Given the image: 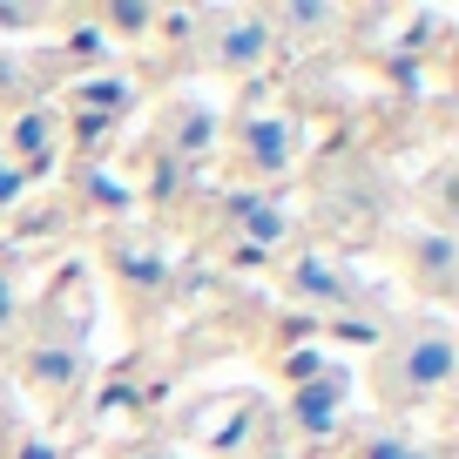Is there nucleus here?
<instances>
[{
  "label": "nucleus",
  "mask_w": 459,
  "mask_h": 459,
  "mask_svg": "<svg viewBox=\"0 0 459 459\" xmlns=\"http://www.w3.org/2000/svg\"><path fill=\"white\" fill-rule=\"evenodd\" d=\"M210 135H216V115L176 101V108L162 115V135H156V143L169 149V156H203V149H210Z\"/></svg>",
  "instance_id": "9d476101"
},
{
  "label": "nucleus",
  "mask_w": 459,
  "mask_h": 459,
  "mask_svg": "<svg viewBox=\"0 0 459 459\" xmlns=\"http://www.w3.org/2000/svg\"><path fill=\"white\" fill-rule=\"evenodd\" d=\"M412 432L399 426V419H378V426H365L359 439H351V459H412Z\"/></svg>",
  "instance_id": "f8f14e48"
},
{
  "label": "nucleus",
  "mask_w": 459,
  "mask_h": 459,
  "mask_svg": "<svg viewBox=\"0 0 459 459\" xmlns=\"http://www.w3.org/2000/svg\"><path fill=\"white\" fill-rule=\"evenodd\" d=\"M298 162V122L290 115H244L237 122V176H284Z\"/></svg>",
  "instance_id": "20e7f679"
},
{
  "label": "nucleus",
  "mask_w": 459,
  "mask_h": 459,
  "mask_svg": "<svg viewBox=\"0 0 459 459\" xmlns=\"http://www.w3.org/2000/svg\"><path fill=\"white\" fill-rule=\"evenodd\" d=\"M156 14H162V7H149V0H115V7H101V21H108V28H122L129 41H143V34L156 28Z\"/></svg>",
  "instance_id": "4468645a"
},
{
  "label": "nucleus",
  "mask_w": 459,
  "mask_h": 459,
  "mask_svg": "<svg viewBox=\"0 0 459 459\" xmlns=\"http://www.w3.org/2000/svg\"><path fill=\"white\" fill-rule=\"evenodd\" d=\"M351 426V378L338 365H325L317 378H304L298 399H290V439L298 446H331Z\"/></svg>",
  "instance_id": "f03ea898"
},
{
  "label": "nucleus",
  "mask_w": 459,
  "mask_h": 459,
  "mask_svg": "<svg viewBox=\"0 0 459 459\" xmlns=\"http://www.w3.org/2000/svg\"><path fill=\"white\" fill-rule=\"evenodd\" d=\"M21 196H28V176H21V169H14V162L0 156V216L14 210V203H21Z\"/></svg>",
  "instance_id": "dca6fc26"
},
{
  "label": "nucleus",
  "mask_w": 459,
  "mask_h": 459,
  "mask_svg": "<svg viewBox=\"0 0 459 459\" xmlns=\"http://www.w3.org/2000/svg\"><path fill=\"white\" fill-rule=\"evenodd\" d=\"M290 290H298V304H338L351 284H344V271L331 257H317V250H311V257L290 264Z\"/></svg>",
  "instance_id": "9b49d317"
},
{
  "label": "nucleus",
  "mask_w": 459,
  "mask_h": 459,
  "mask_svg": "<svg viewBox=\"0 0 459 459\" xmlns=\"http://www.w3.org/2000/svg\"><path fill=\"white\" fill-rule=\"evenodd\" d=\"M0 156L14 162L28 183H41V176L55 169V156H61V115H55V108H21L14 122H7Z\"/></svg>",
  "instance_id": "423d86ee"
},
{
  "label": "nucleus",
  "mask_w": 459,
  "mask_h": 459,
  "mask_svg": "<svg viewBox=\"0 0 459 459\" xmlns=\"http://www.w3.org/2000/svg\"><path fill=\"white\" fill-rule=\"evenodd\" d=\"M108 264H115V277L129 284L135 304H156L162 284H169V257H162L149 237H135V230H115L108 237Z\"/></svg>",
  "instance_id": "6e6552de"
},
{
  "label": "nucleus",
  "mask_w": 459,
  "mask_h": 459,
  "mask_svg": "<svg viewBox=\"0 0 459 459\" xmlns=\"http://www.w3.org/2000/svg\"><path fill=\"white\" fill-rule=\"evenodd\" d=\"M129 108H135V82H122V74H82L74 82V135L115 129V115Z\"/></svg>",
  "instance_id": "1a4fd4ad"
},
{
  "label": "nucleus",
  "mask_w": 459,
  "mask_h": 459,
  "mask_svg": "<svg viewBox=\"0 0 459 459\" xmlns=\"http://www.w3.org/2000/svg\"><path fill=\"white\" fill-rule=\"evenodd\" d=\"M21 317H28V298H21V277L0 271V338L7 331H21Z\"/></svg>",
  "instance_id": "2eb2a0df"
},
{
  "label": "nucleus",
  "mask_w": 459,
  "mask_h": 459,
  "mask_svg": "<svg viewBox=\"0 0 459 459\" xmlns=\"http://www.w3.org/2000/svg\"><path fill=\"white\" fill-rule=\"evenodd\" d=\"M405 277H412L419 298L446 304L459 290V244L446 230H412V237H405Z\"/></svg>",
  "instance_id": "0eeeda50"
},
{
  "label": "nucleus",
  "mask_w": 459,
  "mask_h": 459,
  "mask_svg": "<svg viewBox=\"0 0 459 459\" xmlns=\"http://www.w3.org/2000/svg\"><path fill=\"white\" fill-rule=\"evenodd\" d=\"M7 392H14V372H7V359H0V405H7Z\"/></svg>",
  "instance_id": "6ab92c4d"
},
{
  "label": "nucleus",
  "mask_w": 459,
  "mask_h": 459,
  "mask_svg": "<svg viewBox=\"0 0 459 459\" xmlns=\"http://www.w3.org/2000/svg\"><path fill=\"white\" fill-rule=\"evenodd\" d=\"M453 365H459V344L446 317H412L405 331H392V344L378 351V399L385 412H405V405H432L446 385H453Z\"/></svg>",
  "instance_id": "f257e3e1"
},
{
  "label": "nucleus",
  "mask_w": 459,
  "mask_h": 459,
  "mask_svg": "<svg viewBox=\"0 0 459 459\" xmlns=\"http://www.w3.org/2000/svg\"><path fill=\"white\" fill-rule=\"evenodd\" d=\"M331 21H338V7H277L271 34H277V41H311L317 28H331Z\"/></svg>",
  "instance_id": "ddd939ff"
},
{
  "label": "nucleus",
  "mask_w": 459,
  "mask_h": 459,
  "mask_svg": "<svg viewBox=\"0 0 459 459\" xmlns=\"http://www.w3.org/2000/svg\"><path fill=\"white\" fill-rule=\"evenodd\" d=\"M68 55H74V61H95V55H101V41H95V28H82V34H74V41H68Z\"/></svg>",
  "instance_id": "f3484780"
},
{
  "label": "nucleus",
  "mask_w": 459,
  "mask_h": 459,
  "mask_svg": "<svg viewBox=\"0 0 459 459\" xmlns=\"http://www.w3.org/2000/svg\"><path fill=\"white\" fill-rule=\"evenodd\" d=\"M129 459H183V453H176V446H135Z\"/></svg>",
  "instance_id": "a211bd4d"
},
{
  "label": "nucleus",
  "mask_w": 459,
  "mask_h": 459,
  "mask_svg": "<svg viewBox=\"0 0 459 459\" xmlns=\"http://www.w3.org/2000/svg\"><path fill=\"white\" fill-rule=\"evenodd\" d=\"M271 55H277L271 14H216V34H210V61H216L223 74H257Z\"/></svg>",
  "instance_id": "39448f33"
},
{
  "label": "nucleus",
  "mask_w": 459,
  "mask_h": 459,
  "mask_svg": "<svg viewBox=\"0 0 459 459\" xmlns=\"http://www.w3.org/2000/svg\"><path fill=\"white\" fill-rule=\"evenodd\" d=\"M21 378H28V392H41V399H68V392L88 378V351L74 338L34 331L28 351H21Z\"/></svg>",
  "instance_id": "7ed1b4c3"
}]
</instances>
